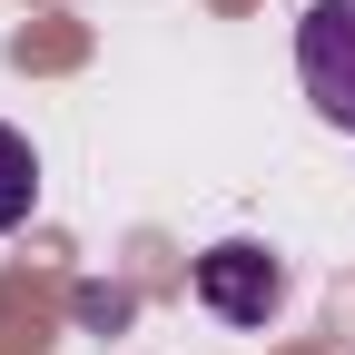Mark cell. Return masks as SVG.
Segmentation results:
<instances>
[{
	"mask_svg": "<svg viewBox=\"0 0 355 355\" xmlns=\"http://www.w3.org/2000/svg\"><path fill=\"white\" fill-rule=\"evenodd\" d=\"M296 79H306V99H316V119L355 139V0H306Z\"/></svg>",
	"mask_w": 355,
	"mask_h": 355,
	"instance_id": "1",
	"label": "cell"
},
{
	"mask_svg": "<svg viewBox=\"0 0 355 355\" xmlns=\"http://www.w3.org/2000/svg\"><path fill=\"white\" fill-rule=\"evenodd\" d=\"M198 306L227 316V326H266V316L286 306V266L266 257L257 237H217V247L198 257Z\"/></svg>",
	"mask_w": 355,
	"mask_h": 355,
	"instance_id": "2",
	"label": "cell"
},
{
	"mask_svg": "<svg viewBox=\"0 0 355 355\" xmlns=\"http://www.w3.org/2000/svg\"><path fill=\"white\" fill-rule=\"evenodd\" d=\"M30 207H40V158H30L20 128H0V237H10Z\"/></svg>",
	"mask_w": 355,
	"mask_h": 355,
	"instance_id": "3",
	"label": "cell"
}]
</instances>
